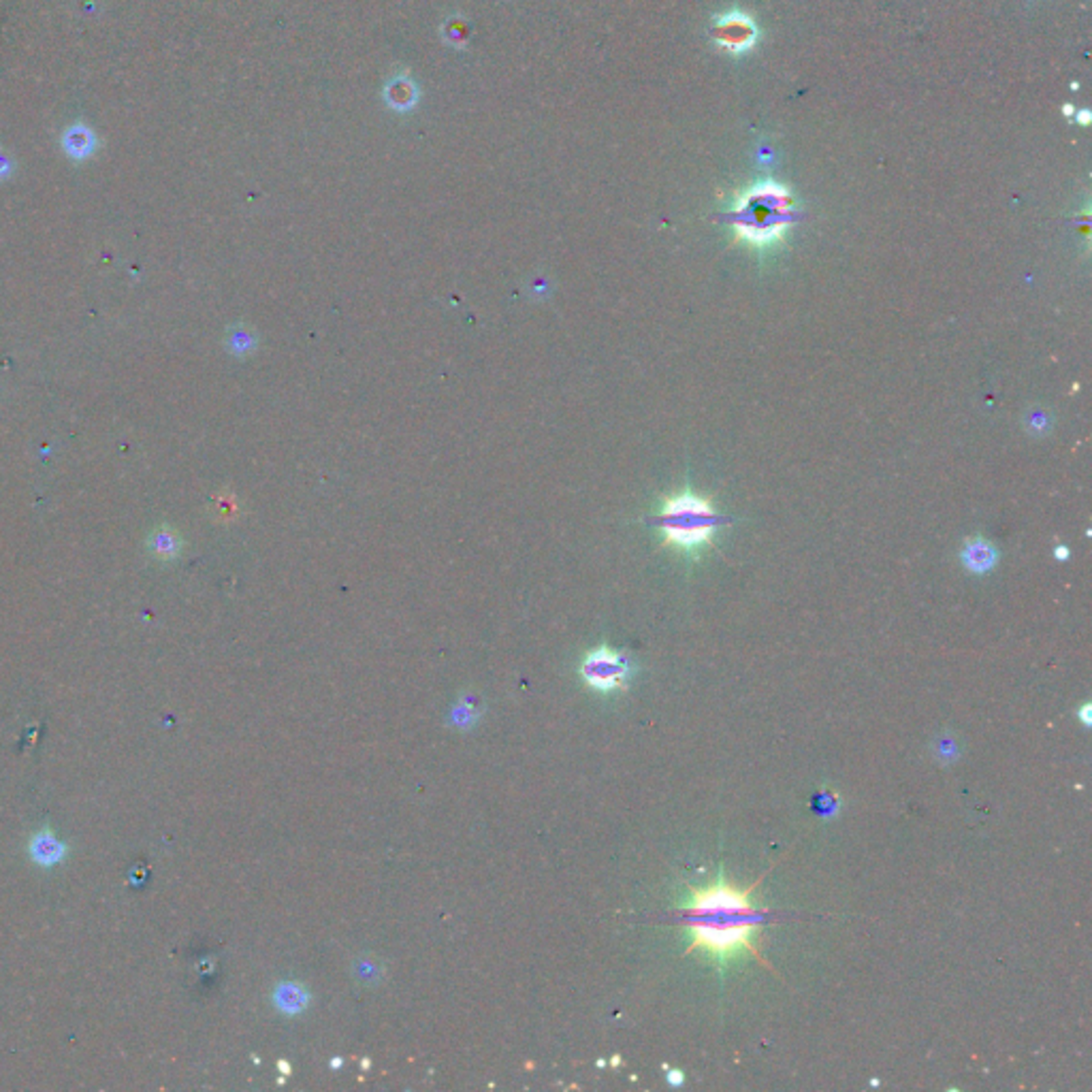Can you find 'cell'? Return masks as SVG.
Instances as JSON below:
<instances>
[{"mask_svg": "<svg viewBox=\"0 0 1092 1092\" xmlns=\"http://www.w3.org/2000/svg\"><path fill=\"white\" fill-rule=\"evenodd\" d=\"M585 683L598 692H615L621 689L630 677V664L621 653L608 647H599L585 657L580 666Z\"/></svg>", "mask_w": 1092, "mask_h": 1092, "instance_id": "obj_4", "label": "cell"}, {"mask_svg": "<svg viewBox=\"0 0 1092 1092\" xmlns=\"http://www.w3.org/2000/svg\"><path fill=\"white\" fill-rule=\"evenodd\" d=\"M794 218V201L787 188L762 182L738 199L728 220L741 239L754 245H768L785 233Z\"/></svg>", "mask_w": 1092, "mask_h": 1092, "instance_id": "obj_2", "label": "cell"}, {"mask_svg": "<svg viewBox=\"0 0 1092 1092\" xmlns=\"http://www.w3.org/2000/svg\"><path fill=\"white\" fill-rule=\"evenodd\" d=\"M66 852H69V847H66L62 841H58L49 830L37 832V835L33 836V841H30V858H33L39 866L60 865V862L66 858Z\"/></svg>", "mask_w": 1092, "mask_h": 1092, "instance_id": "obj_7", "label": "cell"}, {"mask_svg": "<svg viewBox=\"0 0 1092 1092\" xmlns=\"http://www.w3.org/2000/svg\"><path fill=\"white\" fill-rule=\"evenodd\" d=\"M152 550L156 553V557L171 559L180 550V540H177V536L173 531L160 530L152 536Z\"/></svg>", "mask_w": 1092, "mask_h": 1092, "instance_id": "obj_10", "label": "cell"}, {"mask_svg": "<svg viewBox=\"0 0 1092 1092\" xmlns=\"http://www.w3.org/2000/svg\"><path fill=\"white\" fill-rule=\"evenodd\" d=\"M449 26H450V33H453L455 37L453 43L456 46V39H465V33H468V30H465V24L455 26V20H449Z\"/></svg>", "mask_w": 1092, "mask_h": 1092, "instance_id": "obj_11", "label": "cell"}, {"mask_svg": "<svg viewBox=\"0 0 1092 1092\" xmlns=\"http://www.w3.org/2000/svg\"><path fill=\"white\" fill-rule=\"evenodd\" d=\"M668 1082H670V1084H674V1086L683 1084V1073L681 1071H670Z\"/></svg>", "mask_w": 1092, "mask_h": 1092, "instance_id": "obj_12", "label": "cell"}, {"mask_svg": "<svg viewBox=\"0 0 1092 1092\" xmlns=\"http://www.w3.org/2000/svg\"><path fill=\"white\" fill-rule=\"evenodd\" d=\"M420 90L410 73H397L384 86V102L397 114H408L419 105Z\"/></svg>", "mask_w": 1092, "mask_h": 1092, "instance_id": "obj_6", "label": "cell"}, {"mask_svg": "<svg viewBox=\"0 0 1092 1092\" xmlns=\"http://www.w3.org/2000/svg\"><path fill=\"white\" fill-rule=\"evenodd\" d=\"M710 37L715 39L719 47L729 53H745L758 41V26L745 13L729 11L715 20Z\"/></svg>", "mask_w": 1092, "mask_h": 1092, "instance_id": "obj_5", "label": "cell"}, {"mask_svg": "<svg viewBox=\"0 0 1092 1092\" xmlns=\"http://www.w3.org/2000/svg\"><path fill=\"white\" fill-rule=\"evenodd\" d=\"M754 885L738 890L719 872L709 885H689V898L679 909V921L692 933V943L685 952H702L715 965H728L741 956H754L771 969L758 950L760 928L766 924L771 911L754 903Z\"/></svg>", "mask_w": 1092, "mask_h": 1092, "instance_id": "obj_1", "label": "cell"}, {"mask_svg": "<svg viewBox=\"0 0 1092 1092\" xmlns=\"http://www.w3.org/2000/svg\"><path fill=\"white\" fill-rule=\"evenodd\" d=\"M962 559H965L969 570L986 572L988 568L995 566L996 550L988 543H983V540H971V543H966L965 550H962Z\"/></svg>", "mask_w": 1092, "mask_h": 1092, "instance_id": "obj_9", "label": "cell"}, {"mask_svg": "<svg viewBox=\"0 0 1092 1092\" xmlns=\"http://www.w3.org/2000/svg\"><path fill=\"white\" fill-rule=\"evenodd\" d=\"M1089 710H1090V706H1089V704H1086V706H1084V710H1082V719H1084L1086 723H1090V719H1089Z\"/></svg>", "mask_w": 1092, "mask_h": 1092, "instance_id": "obj_14", "label": "cell"}, {"mask_svg": "<svg viewBox=\"0 0 1092 1092\" xmlns=\"http://www.w3.org/2000/svg\"><path fill=\"white\" fill-rule=\"evenodd\" d=\"M657 523L664 530L666 543L677 549L693 550L709 543L713 531L723 521L706 499L681 493L666 501Z\"/></svg>", "mask_w": 1092, "mask_h": 1092, "instance_id": "obj_3", "label": "cell"}, {"mask_svg": "<svg viewBox=\"0 0 1092 1092\" xmlns=\"http://www.w3.org/2000/svg\"><path fill=\"white\" fill-rule=\"evenodd\" d=\"M62 146H65V152L71 156V158L82 160L94 152V147H96V137H94V133L88 127H84V124H73V127L65 133V137H62Z\"/></svg>", "mask_w": 1092, "mask_h": 1092, "instance_id": "obj_8", "label": "cell"}, {"mask_svg": "<svg viewBox=\"0 0 1092 1092\" xmlns=\"http://www.w3.org/2000/svg\"><path fill=\"white\" fill-rule=\"evenodd\" d=\"M1077 118H1080V122H1082V124H1089V120H1090V114H1089V111H1082V114H1080V115H1077Z\"/></svg>", "mask_w": 1092, "mask_h": 1092, "instance_id": "obj_13", "label": "cell"}]
</instances>
